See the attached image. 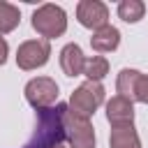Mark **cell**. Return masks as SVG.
Wrapping results in <instances>:
<instances>
[{"mask_svg":"<svg viewBox=\"0 0 148 148\" xmlns=\"http://www.w3.org/2000/svg\"><path fill=\"white\" fill-rule=\"evenodd\" d=\"M67 104H56L49 109L35 111V130L23 148H65V130H62V111Z\"/></svg>","mask_w":148,"mask_h":148,"instance_id":"cell-1","label":"cell"},{"mask_svg":"<svg viewBox=\"0 0 148 148\" xmlns=\"http://www.w3.org/2000/svg\"><path fill=\"white\" fill-rule=\"evenodd\" d=\"M30 23H32V30L49 42L53 37H60L67 30V14H65L62 7L49 2V5H42L32 12Z\"/></svg>","mask_w":148,"mask_h":148,"instance_id":"cell-2","label":"cell"},{"mask_svg":"<svg viewBox=\"0 0 148 148\" xmlns=\"http://www.w3.org/2000/svg\"><path fill=\"white\" fill-rule=\"evenodd\" d=\"M62 130L69 148H95V127L90 118L74 113L69 106L62 111Z\"/></svg>","mask_w":148,"mask_h":148,"instance_id":"cell-3","label":"cell"},{"mask_svg":"<svg viewBox=\"0 0 148 148\" xmlns=\"http://www.w3.org/2000/svg\"><path fill=\"white\" fill-rule=\"evenodd\" d=\"M102 102H104V88H102V83H97V81H86V83H81V86L72 92L67 106H69L74 113L88 118V116H92V113L102 106Z\"/></svg>","mask_w":148,"mask_h":148,"instance_id":"cell-4","label":"cell"},{"mask_svg":"<svg viewBox=\"0 0 148 148\" xmlns=\"http://www.w3.org/2000/svg\"><path fill=\"white\" fill-rule=\"evenodd\" d=\"M25 99L28 104L37 111V109H49V106H56L58 102V83L49 76H37V79H30L25 83Z\"/></svg>","mask_w":148,"mask_h":148,"instance_id":"cell-5","label":"cell"},{"mask_svg":"<svg viewBox=\"0 0 148 148\" xmlns=\"http://www.w3.org/2000/svg\"><path fill=\"white\" fill-rule=\"evenodd\" d=\"M49 56H51V44L46 39H28L16 51V65L25 72L37 69L49 62Z\"/></svg>","mask_w":148,"mask_h":148,"instance_id":"cell-6","label":"cell"},{"mask_svg":"<svg viewBox=\"0 0 148 148\" xmlns=\"http://www.w3.org/2000/svg\"><path fill=\"white\" fill-rule=\"evenodd\" d=\"M76 18L83 28L99 30L109 21V7L99 0H81L76 5Z\"/></svg>","mask_w":148,"mask_h":148,"instance_id":"cell-7","label":"cell"},{"mask_svg":"<svg viewBox=\"0 0 148 148\" xmlns=\"http://www.w3.org/2000/svg\"><path fill=\"white\" fill-rule=\"evenodd\" d=\"M106 120L111 123V127L116 125H125V123H134V106L130 99L116 95L106 102Z\"/></svg>","mask_w":148,"mask_h":148,"instance_id":"cell-8","label":"cell"},{"mask_svg":"<svg viewBox=\"0 0 148 148\" xmlns=\"http://www.w3.org/2000/svg\"><path fill=\"white\" fill-rule=\"evenodd\" d=\"M83 65H86V56L81 51L79 44H67L60 51V67L67 76H79L83 74Z\"/></svg>","mask_w":148,"mask_h":148,"instance_id":"cell-9","label":"cell"},{"mask_svg":"<svg viewBox=\"0 0 148 148\" xmlns=\"http://www.w3.org/2000/svg\"><path fill=\"white\" fill-rule=\"evenodd\" d=\"M109 148H141V139H139V134L134 130V123L111 127Z\"/></svg>","mask_w":148,"mask_h":148,"instance_id":"cell-10","label":"cell"},{"mask_svg":"<svg viewBox=\"0 0 148 148\" xmlns=\"http://www.w3.org/2000/svg\"><path fill=\"white\" fill-rule=\"evenodd\" d=\"M118 44H120V32H118V28H113V25H109V23H106L104 28L95 30L92 37H90V46H92L97 53L116 51Z\"/></svg>","mask_w":148,"mask_h":148,"instance_id":"cell-11","label":"cell"},{"mask_svg":"<svg viewBox=\"0 0 148 148\" xmlns=\"http://www.w3.org/2000/svg\"><path fill=\"white\" fill-rule=\"evenodd\" d=\"M139 79H141V72H136V69H120V74H118V81H116V88H118V92H120V97H125V99H130V102H134V97H136V86H139Z\"/></svg>","mask_w":148,"mask_h":148,"instance_id":"cell-12","label":"cell"},{"mask_svg":"<svg viewBox=\"0 0 148 148\" xmlns=\"http://www.w3.org/2000/svg\"><path fill=\"white\" fill-rule=\"evenodd\" d=\"M83 74L88 76V81H102L106 74H109V60L104 56H92V58H86V65H83Z\"/></svg>","mask_w":148,"mask_h":148,"instance_id":"cell-13","label":"cell"},{"mask_svg":"<svg viewBox=\"0 0 148 148\" xmlns=\"http://www.w3.org/2000/svg\"><path fill=\"white\" fill-rule=\"evenodd\" d=\"M143 14H146V5L141 0H123L118 5V16L125 23H136L143 18Z\"/></svg>","mask_w":148,"mask_h":148,"instance_id":"cell-14","label":"cell"},{"mask_svg":"<svg viewBox=\"0 0 148 148\" xmlns=\"http://www.w3.org/2000/svg\"><path fill=\"white\" fill-rule=\"evenodd\" d=\"M21 21V12L18 7L9 5V2H0V37L12 32Z\"/></svg>","mask_w":148,"mask_h":148,"instance_id":"cell-15","label":"cell"},{"mask_svg":"<svg viewBox=\"0 0 148 148\" xmlns=\"http://www.w3.org/2000/svg\"><path fill=\"white\" fill-rule=\"evenodd\" d=\"M134 102L148 104V74H141L139 86H136V97H134Z\"/></svg>","mask_w":148,"mask_h":148,"instance_id":"cell-16","label":"cell"},{"mask_svg":"<svg viewBox=\"0 0 148 148\" xmlns=\"http://www.w3.org/2000/svg\"><path fill=\"white\" fill-rule=\"evenodd\" d=\"M7 53H9V46H7L5 37H0V65H5V60H7Z\"/></svg>","mask_w":148,"mask_h":148,"instance_id":"cell-17","label":"cell"}]
</instances>
